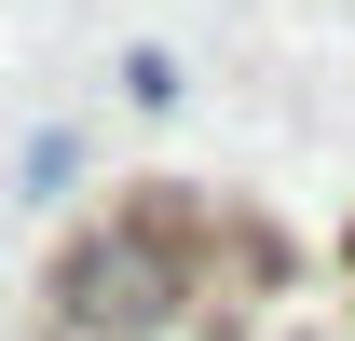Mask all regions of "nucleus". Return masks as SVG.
<instances>
[{
    "label": "nucleus",
    "instance_id": "f257e3e1",
    "mask_svg": "<svg viewBox=\"0 0 355 341\" xmlns=\"http://www.w3.org/2000/svg\"><path fill=\"white\" fill-rule=\"evenodd\" d=\"M123 96H137V110H178V55L137 42V55H123Z\"/></svg>",
    "mask_w": 355,
    "mask_h": 341
},
{
    "label": "nucleus",
    "instance_id": "f03ea898",
    "mask_svg": "<svg viewBox=\"0 0 355 341\" xmlns=\"http://www.w3.org/2000/svg\"><path fill=\"white\" fill-rule=\"evenodd\" d=\"M69 164H83V137H28V205H55V191H69Z\"/></svg>",
    "mask_w": 355,
    "mask_h": 341
}]
</instances>
